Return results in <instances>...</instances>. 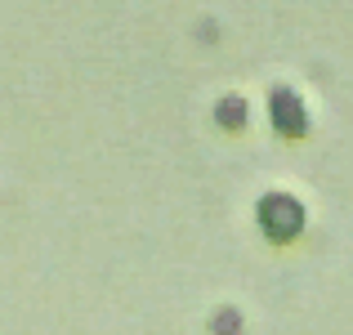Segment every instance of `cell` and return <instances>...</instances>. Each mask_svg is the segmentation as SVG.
<instances>
[{
  "instance_id": "cell-2",
  "label": "cell",
  "mask_w": 353,
  "mask_h": 335,
  "mask_svg": "<svg viewBox=\"0 0 353 335\" xmlns=\"http://www.w3.org/2000/svg\"><path fill=\"white\" fill-rule=\"evenodd\" d=\"M273 116H277V130H291V134H300L304 130V112H300V103H295L291 94H277L273 99Z\"/></svg>"
},
{
  "instance_id": "cell-3",
  "label": "cell",
  "mask_w": 353,
  "mask_h": 335,
  "mask_svg": "<svg viewBox=\"0 0 353 335\" xmlns=\"http://www.w3.org/2000/svg\"><path fill=\"white\" fill-rule=\"evenodd\" d=\"M224 121H228V125H237V121H241V103H237V99H228V103H224Z\"/></svg>"
},
{
  "instance_id": "cell-1",
  "label": "cell",
  "mask_w": 353,
  "mask_h": 335,
  "mask_svg": "<svg viewBox=\"0 0 353 335\" xmlns=\"http://www.w3.org/2000/svg\"><path fill=\"white\" fill-rule=\"evenodd\" d=\"M259 219H264V232L273 241H286V237H295V232H300V206H295L291 197H282V192H277V197H264V206H259Z\"/></svg>"
}]
</instances>
